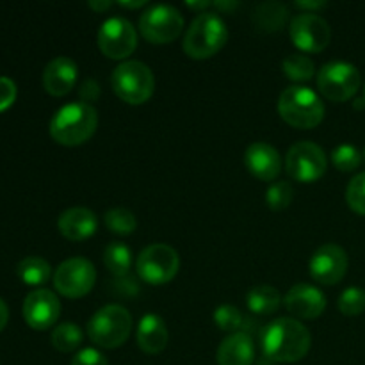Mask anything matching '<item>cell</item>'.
<instances>
[{"instance_id": "1", "label": "cell", "mask_w": 365, "mask_h": 365, "mask_svg": "<svg viewBox=\"0 0 365 365\" xmlns=\"http://www.w3.org/2000/svg\"><path fill=\"white\" fill-rule=\"evenodd\" d=\"M312 346V335L298 319L278 317L262 331L264 355L273 362L294 364L305 359Z\"/></svg>"}, {"instance_id": "2", "label": "cell", "mask_w": 365, "mask_h": 365, "mask_svg": "<svg viewBox=\"0 0 365 365\" xmlns=\"http://www.w3.org/2000/svg\"><path fill=\"white\" fill-rule=\"evenodd\" d=\"M98 127V113L84 102L66 103L53 114L50 121V135L63 146L84 145L93 138Z\"/></svg>"}, {"instance_id": "3", "label": "cell", "mask_w": 365, "mask_h": 365, "mask_svg": "<svg viewBox=\"0 0 365 365\" xmlns=\"http://www.w3.org/2000/svg\"><path fill=\"white\" fill-rule=\"evenodd\" d=\"M228 41V29L223 18L216 13H200L192 20L184 38V52L191 59L203 61L216 56Z\"/></svg>"}, {"instance_id": "4", "label": "cell", "mask_w": 365, "mask_h": 365, "mask_svg": "<svg viewBox=\"0 0 365 365\" xmlns=\"http://www.w3.org/2000/svg\"><path fill=\"white\" fill-rule=\"evenodd\" d=\"M278 114L291 127L309 130L323 121L324 103L307 86H289L278 98Z\"/></svg>"}, {"instance_id": "5", "label": "cell", "mask_w": 365, "mask_h": 365, "mask_svg": "<svg viewBox=\"0 0 365 365\" xmlns=\"http://www.w3.org/2000/svg\"><path fill=\"white\" fill-rule=\"evenodd\" d=\"M110 84L118 98L130 106H141L155 91V77L141 61H125L110 75Z\"/></svg>"}, {"instance_id": "6", "label": "cell", "mask_w": 365, "mask_h": 365, "mask_svg": "<svg viewBox=\"0 0 365 365\" xmlns=\"http://www.w3.org/2000/svg\"><path fill=\"white\" fill-rule=\"evenodd\" d=\"M130 330L132 316L121 305L103 307L88 323V337L103 349H116L123 346Z\"/></svg>"}, {"instance_id": "7", "label": "cell", "mask_w": 365, "mask_h": 365, "mask_svg": "<svg viewBox=\"0 0 365 365\" xmlns=\"http://www.w3.org/2000/svg\"><path fill=\"white\" fill-rule=\"evenodd\" d=\"M184 29V16L180 11L168 4L148 7L139 18V31L148 43L166 45L175 41Z\"/></svg>"}, {"instance_id": "8", "label": "cell", "mask_w": 365, "mask_h": 365, "mask_svg": "<svg viewBox=\"0 0 365 365\" xmlns=\"http://www.w3.org/2000/svg\"><path fill=\"white\" fill-rule=\"evenodd\" d=\"M180 267L178 253L171 246L155 242L139 253L135 269L143 282L150 285H164L173 280Z\"/></svg>"}, {"instance_id": "9", "label": "cell", "mask_w": 365, "mask_h": 365, "mask_svg": "<svg viewBox=\"0 0 365 365\" xmlns=\"http://www.w3.org/2000/svg\"><path fill=\"white\" fill-rule=\"evenodd\" d=\"M360 71L346 61L327 63L317 73V88L324 98L331 102H346L360 89Z\"/></svg>"}, {"instance_id": "10", "label": "cell", "mask_w": 365, "mask_h": 365, "mask_svg": "<svg viewBox=\"0 0 365 365\" xmlns=\"http://www.w3.org/2000/svg\"><path fill=\"white\" fill-rule=\"evenodd\" d=\"M95 282V266L84 257H73V259L64 260L53 274L56 291L70 299H78L88 294Z\"/></svg>"}, {"instance_id": "11", "label": "cell", "mask_w": 365, "mask_h": 365, "mask_svg": "<svg viewBox=\"0 0 365 365\" xmlns=\"http://www.w3.org/2000/svg\"><path fill=\"white\" fill-rule=\"evenodd\" d=\"M328 160L321 146L312 141H299L285 157V171L298 182H316L327 173Z\"/></svg>"}, {"instance_id": "12", "label": "cell", "mask_w": 365, "mask_h": 365, "mask_svg": "<svg viewBox=\"0 0 365 365\" xmlns=\"http://www.w3.org/2000/svg\"><path fill=\"white\" fill-rule=\"evenodd\" d=\"M96 41L100 52L109 59H127L138 46V31L128 20L114 16L103 21Z\"/></svg>"}, {"instance_id": "13", "label": "cell", "mask_w": 365, "mask_h": 365, "mask_svg": "<svg viewBox=\"0 0 365 365\" xmlns=\"http://www.w3.org/2000/svg\"><path fill=\"white\" fill-rule=\"evenodd\" d=\"M289 32L292 43L303 52H321L327 48L331 39L330 25L316 13L296 14L289 25Z\"/></svg>"}, {"instance_id": "14", "label": "cell", "mask_w": 365, "mask_h": 365, "mask_svg": "<svg viewBox=\"0 0 365 365\" xmlns=\"http://www.w3.org/2000/svg\"><path fill=\"white\" fill-rule=\"evenodd\" d=\"M349 260L348 253L339 245L328 242L317 248L314 255L310 257L309 271L310 277L323 285H335L346 277Z\"/></svg>"}, {"instance_id": "15", "label": "cell", "mask_w": 365, "mask_h": 365, "mask_svg": "<svg viewBox=\"0 0 365 365\" xmlns=\"http://www.w3.org/2000/svg\"><path fill=\"white\" fill-rule=\"evenodd\" d=\"M21 312L32 330H48L59 319L61 303L48 289H36L27 294Z\"/></svg>"}, {"instance_id": "16", "label": "cell", "mask_w": 365, "mask_h": 365, "mask_svg": "<svg viewBox=\"0 0 365 365\" xmlns=\"http://www.w3.org/2000/svg\"><path fill=\"white\" fill-rule=\"evenodd\" d=\"M285 309L296 319L312 321L317 319L327 309V298L323 291L310 284H296L291 291L285 294Z\"/></svg>"}, {"instance_id": "17", "label": "cell", "mask_w": 365, "mask_h": 365, "mask_svg": "<svg viewBox=\"0 0 365 365\" xmlns=\"http://www.w3.org/2000/svg\"><path fill=\"white\" fill-rule=\"evenodd\" d=\"M245 163L250 173L264 182L274 180L282 171L280 153L277 152L274 146H271L269 143L264 141L252 143V145L246 148Z\"/></svg>"}, {"instance_id": "18", "label": "cell", "mask_w": 365, "mask_h": 365, "mask_svg": "<svg viewBox=\"0 0 365 365\" xmlns=\"http://www.w3.org/2000/svg\"><path fill=\"white\" fill-rule=\"evenodd\" d=\"M78 70L73 59L59 56L50 61L43 71V88L52 96H64L77 84Z\"/></svg>"}, {"instance_id": "19", "label": "cell", "mask_w": 365, "mask_h": 365, "mask_svg": "<svg viewBox=\"0 0 365 365\" xmlns=\"http://www.w3.org/2000/svg\"><path fill=\"white\" fill-rule=\"evenodd\" d=\"M98 221L93 210L84 207H71L66 209L57 220V228L68 241H84L96 232Z\"/></svg>"}, {"instance_id": "20", "label": "cell", "mask_w": 365, "mask_h": 365, "mask_svg": "<svg viewBox=\"0 0 365 365\" xmlns=\"http://www.w3.org/2000/svg\"><path fill=\"white\" fill-rule=\"evenodd\" d=\"M139 349L146 355H159L166 349L170 334H168L166 323L157 314H146L141 317L135 334Z\"/></svg>"}, {"instance_id": "21", "label": "cell", "mask_w": 365, "mask_h": 365, "mask_svg": "<svg viewBox=\"0 0 365 365\" xmlns=\"http://www.w3.org/2000/svg\"><path fill=\"white\" fill-rule=\"evenodd\" d=\"M255 360V344L246 331L228 335L217 348L220 365H252Z\"/></svg>"}, {"instance_id": "22", "label": "cell", "mask_w": 365, "mask_h": 365, "mask_svg": "<svg viewBox=\"0 0 365 365\" xmlns=\"http://www.w3.org/2000/svg\"><path fill=\"white\" fill-rule=\"evenodd\" d=\"M289 21V7L284 6L282 2H274V0H267V2L259 4L253 11V24H255L257 31L260 32H278L280 29L285 27Z\"/></svg>"}, {"instance_id": "23", "label": "cell", "mask_w": 365, "mask_h": 365, "mask_svg": "<svg viewBox=\"0 0 365 365\" xmlns=\"http://www.w3.org/2000/svg\"><path fill=\"white\" fill-rule=\"evenodd\" d=\"M246 303H248V309L252 314H257V316H269V314H274L278 310L282 303V296L273 285H257L252 291L248 292V298H246Z\"/></svg>"}, {"instance_id": "24", "label": "cell", "mask_w": 365, "mask_h": 365, "mask_svg": "<svg viewBox=\"0 0 365 365\" xmlns=\"http://www.w3.org/2000/svg\"><path fill=\"white\" fill-rule=\"evenodd\" d=\"M16 273L18 278L25 285L39 287V285H45L48 282L50 274H52V267L41 257H25L24 260L18 262Z\"/></svg>"}, {"instance_id": "25", "label": "cell", "mask_w": 365, "mask_h": 365, "mask_svg": "<svg viewBox=\"0 0 365 365\" xmlns=\"http://www.w3.org/2000/svg\"><path fill=\"white\" fill-rule=\"evenodd\" d=\"M103 264L114 277H127L132 264V252L123 242H110L103 252Z\"/></svg>"}, {"instance_id": "26", "label": "cell", "mask_w": 365, "mask_h": 365, "mask_svg": "<svg viewBox=\"0 0 365 365\" xmlns=\"http://www.w3.org/2000/svg\"><path fill=\"white\" fill-rule=\"evenodd\" d=\"M282 70H284L285 77L294 82H305L316 73L314 61L307 57L305 53H291V56L285 57L284 63H282Z\"/></svg>"}, {"instance_id": "27", "label": "cell", "mask_w": 365, "mask_h": 365, "mask_svg": "<svg viewBox=\"0 0 365 365\" xmlns=\"http://www.w3.org/2000/svg\"><path fill=\"white\" fill-rule=\"evenodd\" d=\"M82 330L75 323H63L53 328L52 346L61 353H71L81 346Z\"/></svg>"}, {"instance_id": "28", "label": "cell", "mask_w": 365, "mask_h": 365, "mask_svg": "<svg viewBox=\"0 0 365 365\" xmlns=\"http://www.w3.org/2000/svg\"><path fill=\"white\" fill-rule=\"evenodd\" d=\"M103 223L113 234L118 235H130L138 227V220L128 209H109L103 216Z\"/></svg>"}, {"instance_id": "29", "label": "cell", "mask_w": 365, "mask_h": 365, "mask_svg": "<svg viewBox=\"0 0 365 365\" xmlns=\"http://www.w3.org/2000/svg\"><path fill=\"white\" fill-rule=\"evenodd\" d=\"M214 323L217 324L220 330L237 334L242 328V324H245V317H242L241 310H239L237 307L221 305L217 307L216 312H214Z\"/></svg>"}, {"instance_id": "30", "label": "cell", "mask_w": 365, "mask_h": 365, "mask_svg": "<svg viewBox=\"0 0 365 365\" xmlns=\"http://www.w3.org/2000/svg\"><path fill=\"white\" fill-rule=\"evenodd\" d=\"M294 196V189L289 182H277V184L269 185L266 191V203L271 210L280 212V210L287 209Z\"/></svg>"}, {"instance_id": "31", "label": "cell", "mask_w": 365, "mask_h": 365, "mask_svg": "<svg viewBox=\"0 0 365 365\" xmlns=\"http://www.w3.org/2000/svg\"><path fill=\"white\" fill-rule=\"evenodd\" d=\"M331 160H334L335 168L339 171L349 173V171H355L360 166V163H362V153L353 145H341L331 153Z\"/></svg>"}, {"instance_id": "32", "label": "cell", "mask_w": 365, "mask_h": 365, "mask_svg": "<svg viewBox=\"0 0 365 365\" xmlns=\"http://www.w3.org/2000/svg\"><path fill=\"white\" fill-rule=\"evenodd\" d=\"M339 310L344 316H360L365 312V291L359 287H349L339 296Z\"/></svg>"}, {"instance_id": "33", "label": "cell", "mask_w": 365, "mask_h": 365, "mask_svg": "<svg viewBox=\"0 0 365 365\" xmlns=\"http://www.w3.org/2000/svg\"><path fill=\"white\" fill-rule=\"evenodd\" d=\"M346 200L353 212L365 216V171L355 175L346 189Z\"/></svg>"}, {"instance_id": "34", "label": "cell", "mask_w": 365, "mask_h": 365, "mask_svg": "<svg viewBox=\"0 0 365 365\" xmlns=\"http://www.w3.org/2000/svg\"><path fill=\"white\" fill-rule=\"evenodd\" d=\"M70 365H109V360L98 349L84 348L71 359Z\"/></svg>"}, {"instance_id": "35", "label": "cell", "mask_w": 365, "mask_h": 365, "mask_svg": "<svg viewBox=\"0 0 365 365\" xmlns=\"http://www.w3.org/2000/svg\"><path fill=\"white\" fill-rule=\"evenodd\" d=\"M16 95L18 89L13 78L0 77V113L13 106L14 100H16Z\"/></svg>"}, {"instance_id": "36", "label": "cell", "mask_w": 365, "mask_h": 365, "mask_svg": "<svg viewBox=\"0 0 365 365\" xmlns=\"http://www.w3.org/2000/svg\"><path fill=\"white\" fill-rule=\"evenodd\" d=\"M98 96H100V88H98V84L93 81V78H88V81L82 82V86H81L82 102H84V103L95 102ZM89 106H91V103H89Z\"/></svg>"}, {"instance_id": "37", "label": "cell", "mask_w": 365, "mask_h": 365, "mask_svg": "<svg viewBox=\"0 0 365 365\" xmlns=\"http://www.w3.org/2000/svg\"><path fill=\"white\" fill-rule=\"evenodd\" d=\"M7 321H9V309H7L6 302H4L2 298H0V331L6 328Z\"/></svg>"}, {"instance_id": "38", "label": "cell", "mask_w": 365, "mask_h": 365, "mask_svg": "<svg viewBox=\"0 0 365 365\" xmlns=\"http://www.w3.org/2000/svg\"><path fill=\"white\" fill-rule=\"evenodd\" d=\"M89 7L98 11V13H103V11H107L109 7H113V2H100V0L98 2H95V0H91V2H89Z\"/></svg>"}, {"instance_id": "39", "label": "cell", "mask_w": 365, "mask_h": 365, "mask_svg": "<svg viewBox=\"0 0 365 365\" xmlns=\"http://www.w3.org/2000/svg\"><path fill=\"white\" fill-rule=\"evenodd\" d=\"M296 6L302 7V9H321V7L327 6V2H296Z\"/></svg>"}, {"instance_id": "40", "label": "cell", "mask_w": 365, "mask_h": 365, "mask_svg": "<svg viewBox=\"0 0 365 365\" xmlns=\"http://www.w3.org/2000/svg\"><path fill=\"white\" fill-rule=\"evenodd\" d=\"M145 0H138V2H120V6L123 7H130V9H135V7H143L145 6Z\"/></svg>"}, {"instance_id": "41", "label": "cell", "mask_w": 365, "mask_h": 365, "mask_svg": "<svg viewBox=\"0 0 365 365\" xmlns=\"http://www.w3.org/2000/svg\"><path fill=\"white\" fill-rule=\"evenodd\" d=\"M364 157H365V150H364Z\"/></svg>"}]
</instances>
